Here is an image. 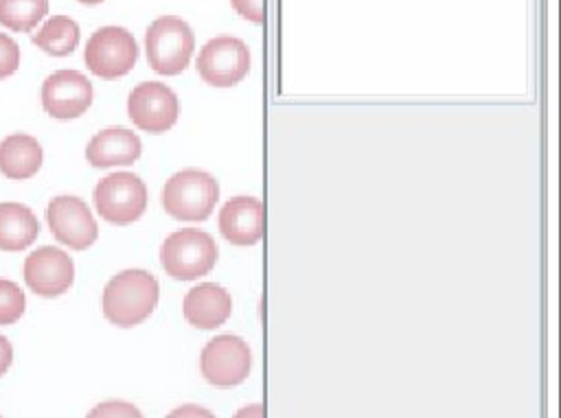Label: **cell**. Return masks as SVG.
Wrapping results in <instances>:
<instances>
[{"instance_id":"cell-1","label":"cell","mask_w":561,"mask_h":418,"mask_svg":"<svg viewBox=\"0 0 561 418\" xmlns=\"http://www.w3.org/2000/svg\"><path fill=\"white\" fill-rule=\"evenodd\" d=\"M160 300V285L147 269H123L103 289V315L107 322L129 328L145 322Z\"/></svg>"},{"instance_id":"cell-2","label":"cell","mask_w":561,"mask_h":418,"mask_svg":"<svg viewBox=\"0 0 561 418\" xmlns=\"http://www.w3.org/2000/svg\"><path fill=\"white\" fill-rule=\"evenodd\" d=\"M219 258V247L206 230L180 228L171 232L160 247V265L175 280H195L206 276Z\"/></svg>"},{"instance_id":"cell-3","label":"cell","mask_w":561,"mask_h":418,"mask_svg":"<svg viewBox=\"0 0 561 418\" xmlns=\"http://www.w3.org/2000/svg\"><path fill=\"white\" fill-rule=\"evenodd\" d=\"M162 208L180 221H204L219 199L217 179L202 169H182L162 186Z\"/></svg>"},{"instance_id":"cell-4","label":"cell","mask_w":561,"mask_h":418,"mask_svg":"<svg viewBox=\"0 0 561 418\" xmlns=\"http://www.w3.org/2000/svg\"><path fill=\"white\" fill-rule=\"evenodd\" d=\"M195 48V35L180 15L156 18L145 33V53L158 74H180L188 68Z\"/></svg>"},{"instance_id":"cell-5","label":"cell","mask_w":561,"mask_h":418,"mask_svg":"<svg viewBox=\"0 0 561 418\" xmlns=\"http://www.w3.org/2000/svg\"><path fill=\"white\" fill-rule=\"evenodd\" d=\"M92 199L96 212L105 221L114 225H127L142 217L149 195L147 184L136 173L118 171L99 179Z\"/></svg>"},{"instance_id":"cell-6","label":"cell","mask_w":561,"mask_h":418,"mask_svg":"<svg viewBox=\"0 0 561 418\" xmlns=\"http://www.w3.org/2000/svg\"><path fill=\"white\" fill-rule=\"evenodd\" d=\"M252 66L250 48L243 39L232 35L210 37L197 53L195 68L199 77L213 88H232L237 85Z\"/></svg>"},{"instance_id":"cell-7","label":"cell","mask_w":561,"mask_h":418,"mask_svg":"<svg viewBox=\"0 0 561 418\" xmlns=\"http://www.w3.org/2000/svg\"><path fill=\"white\" fill-rule=\"evenodd\" d=\"M199 370L213 387H234L243 383L252 370V350L239 335H215L202 348Z\"/></svg>"},{"instance_id":"cell-8","label":"cell","mask_w":561,"mask_h":418,"mask_svg":"<svg viewBox=\"0 0 561 418\" xmlns=\"http://www.w3.org/2000/svg\"><path fill=\"white\" fill-rule=\"evenodd\" d=\"M138 59L136 37L123 26L96 28L83 50V61L90 72L101 79H118L127 74Z\"/></svg>"},{"instance_id":"cell-9","label":"cell","mask_w":561,"mask_h":418,"mask_svg":"<svg viewBox=\"0 0 561 418\" xmlns=\"http://www.w3.org/2000/svg\"><path fill=\"white\" fill-rule=\"evenodd\" d=\"M46 221L53 236L72 249H88L96 236L99 225L88 204L77 195H57L48 201Z\"/></svg>"},{"instance_id":"cell-10","label":"cell","mask_w":561,"mask_h":418,"mask_svg":"<svg viewBox=\"0 0 561 418\" xmlns=\"http://www.w3.org/2000/svg\"><path fill=\"white\" fill-rule=\"evenodd\" d=\"M127 114L142 131L160 133L175 125L180 101L169 85L160 81H142L127 96Z\"/></svg>"},{"instance_id":"cell-11","label":"cell","mask_w":561,"mask_h":418,"mask_svg":"<svg viewBox=\"0 0 561 418\" xmlns=\"http://www.w3.org/2000/svg\"><path fill=\"white\" fill-rule=\"evenodd\" d=\"M92 98V83L77 70H57L42 85V107L57 120L79 118L88 112Z\"/></svg>"},{"instance_id":"cell-12","label":"cell","mask_w":561,"mask_h":418,"mask_svg":"<svg viewBox=\"0 0 561 418\" xmlns=\"http://www.w3.org/2000/svg\"><path fill=\"white\" fill-rule=\"evenodd\" d=\"M24 282L42 298H57L66 293L75 280V263L59 247H37L24 260Z\"/></svg>"},{"instance_id":"cell-13","label":"cell","mask_w":561,"mask_h":418,"mask_svg":"<svg viewBox=\"0 0 561 418\" xmlns=\"http://www.w3.org/2000/svg\"><path fill=\"white\" fill-rule=\"evenodd\" d=\"M221 236L237 245L250 247L265 234V204L252 195H237L219 210Z\"/></svg>"},{"instance_id":"cell-14","label":"cell","mask_w":561,"mask_h":418,"mask_svg":"<svg viewBox=\"0 0 561 418\" xmlns=\"http://www.w3.org/2000/svg\"><path fill=\"white\" fill-rule=\"evenodd\" d=\"M232 311V298L228 289L217 282H199L186 291L182 313L186 322L199 330L221 326Z\"/></svg>"},{"instance_id":"cell-15","label":"cell","mask_w":561,"mask_h":418,"mask_svg":"<svg viewBox=\"0 0 561 418\" xmlns=\"http://www.w3.org/2000/svg\"><path fill=\"white\" fill-rule=\"evenodd\" d=\"M142 153L140 138L125 127H107L94 133L85 147V160L96 169L134 164Z\"/></svg>"},{"instance_id":"cell-16","label":"cell","mask_w":561,"mask_h":418,"mask_svg":"<svg viewBox=\"0 0 561 418\" xmlns=\"http://www.w3.org/2000/svg\"><path fill=\"white\" fill-rule=\"evenodd\" d=\"M44 162L42 144L28 133H13L0 142V171L9 179L33 177Z\"/></svg>"},{"instance_id":"cell-17","label":"cell","mask_w":561,"mask_h":418,"mask_svg":"<svg viewBox=\"0 0 561 418\" xmlns=\"http://www.w3.org/2000/svg\"><path fill=\"white\" fill-rule=\"evenodd\" d=\"M39 232L35 212L18 201L0 204V249L20 252L26 249Z\"/></svg>"},{"instance_id":"cell-18","label":"cell","mask_w":561,"mask_h":418,"mask_svg":"<svg viewBox=\"0 0 561 418\" xmlns=\"http://www.w3.org/2000/svg\"><path fill=\"white\" fill-rule=\"evenodd\" d=\"M31 39L46 55L66 57L79 44V24L68 15H53Z\"/></svg>"},{"instance_id":"cell-19","label":"cell","mask_w":561,"mask_h":418,"mask_svg":"<svg viewBox=\"0 0 561 418\" xmlns=\"http://www.w3.org/2000/svg\"><path fill=\"white\" fill-rule=\"evenodd\" d=\"M48 13V0H0V24L15 33L33 31Z\"/></svg>"},{"instance_id":"cell-20","label":"cell","mask_w":561,"mask_h":418,"mask_svg":"<svg viewBox=\"0 0 561 418\" xmlns=\"http://www.w3.org/2000/svg\"><path fill=\"white\" fill-rule=\"evenodd\" d=\"M26 309V298L24 291L11 282V280H2L0 278V324H15Z\"/></svg>"},{"instance_id":"cell-21","label":"cell","mask_w":561,"mask_h":418,"mask_svg":"<svg viewBox=\"0 0 561 418\" xmlns=\"http://www.w3.org/2000/svg\"><path fill=\"white\" fill-rule=\"evenodd\" d=\"M18 66H20L18 44L9 35L0 33V79L11 77L18 70Z\"/></svg>"},{"instance_id":"cell-22","label":"cell","mask_w":561,"mask_h":418,"mask_svg":"<svg viewBox=\"0 0 561 418\" xmlns=\"http://www.w3.org/2000/svg\"><path fill=\"white\" fill-rule=\"evenodd\" d=\"M230 4L241 18H245L254 24H261L265 20L267 0H230Z\"/></svg>"},{"instance_id":"cell-23","label":"cell","mask_w":561,"mask_h":418,"mask_svg":"<svg viewBox=\"0 0 561 418\" xmlns=\"http://www.w3.org/2000/svg\"><path fill=\"white\" fill-rule=\"evenodd\" d=\"M90 416H140L129 403H103L90 411Z\"/></svg>"},{"instance_id":"cell-24","label":"cell","mask_w":561,"mask_h":418,"mask_svg":"<svg viewBox=\"0 0 561 418\" xmlns=\"http://www.w3.org/2000/svg\"><path fill=\"white\" fill-rule=\"evenodd\" d=\"M11 361H13V346L4 335H0V376L9 370Z\"/></svg>"},{"instance_id":"cell-25","label":"cell","mask_w":561,"mask_h":418,"mask_svg":"<svg viewBox=\"0 0 561 418\" xmlns=\"http://www.w3.org/2000/svg\"><path fill=\"white\" fill-rule=\"evenodd\" d=\"M77 2H81V4H88V7H94V4H101L103 0H77Z\"/></svg>"}]
</instances>
